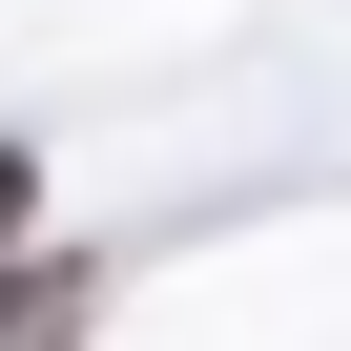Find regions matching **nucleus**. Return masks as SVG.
<instances>
[{
  "instance_id": "f03ea898",
  "label": "nucleus",
  "mask_w": 351,
  "mask_h": 351,
  "mask_svg": "<svg viewBox=\"0 0 351 351\" xmlns=\"http://www.w3.org/2000/svg\"><path fill=\"white\" fill-rule=\"evenodd\" d=\"M21 248H42V165L0 145V269H21Z\"/></svg>"
},
{
  "instance_id": "f257e3e1",
  "label": "nucleus",
  "mask_w": 351,
  "mask_h": 351,
  "mask_svg": "<svg viewBox=\"0 0 351 351\" xmlns=\"http://www.w3.org/2000/svg\"><path fill=\"white\" fill-rule=\"evenodd\" d=\"M83 310H104L83 248H21V269H0V351H83Z\"/></svg>"
}]
</instances>
